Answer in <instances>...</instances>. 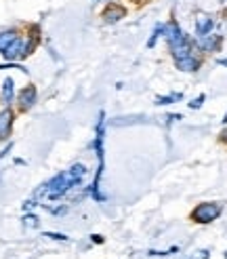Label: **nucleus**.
I'll return each mask as SVG.
<instances>
[{"mask_svg": "<svg viewBox=\"0 0 227 259\" xmlns=\"http://www.w3.org/2000/svg\"><path fill=\"white\" fill-rule=\"evenodd\" d=\"M219 215H221V206L217 202H202V204L196 206L194 213H192L194 222H200V224H210Z\"/></svg>", "mask_w": 227, "mask_h": 259, "instance_id": "f03ea898", "label": "nucleus"}, {"mask_svg": "<svg viewBox=\"0 0 227 259\" xmlns=\"http://www.w3.org/2000/svg\"><path fill=\"white\" fill-rule=\"evenodd\" d=\"M171 51H173V57H175V59L187 57V55H192V42H189V40H187V36L183 34L179 40L171 45Z\"/></svg>", "mask_w": 227, "mask_h": 259, "instance_id": "7ed1b4c3", "label": "nucleus"}, {"mask_svg": "<svg viewBox=\"0 0 227 259\" xmlns=\"http://www.w3.org/2000/svg\"><path fill=\"white\" fill-rule=\"evenodd\" d=\"M13 91H15V82H13L11 78H7L5 84H3V99H5V103L13 101Z\"/></svg>", "mask_w": 227, "mask_h": 259, "instance_id": "ddd939ff", "label": "nucleus"}, {"mask_svg": "<svg viewBox=\"0 0 227 259\" xmlns=\"http://www.w3.org/2000/svg\"><path fill=\"white\" fill-rule=\"evenodd\" d=\"M30 53V51H28V47H25L21 40H19V38H17V40L15 42H13L7 51H5V59L7 61H15V59H21V57H25V55H28Z\"/></svg>", "mask_w": 227, "mask_h": 259, "instance_id": "20e7f679", "label": "nucleus"}, {"mask_svg": "<svg viewBox=\"0 0 227 259\" xmlns=\"http://www.w3.org/2000/svg\"><path fill=\"white\" fill-rule=\"evenodd\" d=\"M177 61V68L181 72H196L200 68V61L194 57V55H187V57H181V59H175Z\"/></svg>", "mask_w": 227, "mask_h": 259, "instance_id": "0eeeda50", "label": "nucleus"}, {"mask_svg": "<svg viewBox=\"0 0 227 259\" xmlns=\"http://www.w3.org/2000/svg\"><path fill=\"white\" fill-rule=\"evenodd\" d=\"M17 40V36H15V32H3L0 34V53H5V51Z\"/></svg>", "mask_w": 227, "mask_h": 259, "instance_id": "f8f14e48", "label": "nucleus"}, {"mask_svg": "<svg viewBox=\"0 0 227 259\" xmlns=\"http://www.w3.org/2000/svg\"><path fill=\"white\" fill-rule=\"evenodd\" d=\"M25 224L32 226V228H36V226H38V222H36V217H34V215H28V217H25Z\"/></svg>", "mask_w": 227, "mask_h": 259, "instance_id": "dca6fc26", "label": "nucleus"}, {"mask_svg": "<svg viewBox=\"0 0 227 259\" xmlns=\"http://www.w3.org/2000/svg\"><path fill=\"white\" fill-rule=\"evenodd\" d=\"M221 45V38L214 34H206V36H198V47L204 51H217V47Z\"/></svg>", "mask_w": 227, "mask_h": 259, "instance_id": "39448f33", "label": "nucleus"}, {"mask_svg": "<svg viewBox=\"0 0 227 259\" xmlns=\"http://www.w3.org/2000/svg\"><path fill=\"white\" fill-rule=\"evenodd\" d=\"M202 101H204V95H200L198 99H194L192 103H189V106H192V108H200V106H202Z\"/></svg>", "mask_w": 227, "mask_h": 259, "instance_id": "f3484780", "label": "nucleus"}, {"mask_svg": "<svg viewBox=\"0 0 227 259\" xmlns=\"http://www.w3.org/2000/svg\"><path fill=\"white\" fill-rule=\"evenodd\" d=\"M11 124H13V112L11 110H3L0 112V139L9 137Z\"/></svg>", "mask_w": 227, "mask_h": 259, "instance_id": "6e6552de", "label": "nucleus"}, {"mask_svg": "<svg viewBox=\"0 0 227 259\" xmlns=\"http://www.w3.org/2000/svg\"><path fill=\"white\" fill-rule=\"evenodd\" d=\"M36 101V89L34 87H25L19 95V103H21V110H28L30 106H34Z\"/></svg>", "mask_w": 227, "mask_h": 259, "instance_id": "1a4fd4ad", "label": "nucleus"}, {"mask_svg": "<svg viewBox=\"0 0 227 259\" xmlns=\"http://www.w3.org/2000/svg\"><path fill=\"white\" fill-rule=\"evenodd\" d=\"M181 95H171V97H158V103L162 106V103H173L175 99H179Z\"/></svg>", "mask_w": 227, "mask_h": 259, "instance_id": "4468645a", "label": "nucleus"}, {"mask_svg": "<svg viewBox=\"0 0 227 259\" xmlns=\"http://www.w3.org/2000/svg\"><path fill=\"white\" fill-rule=\"evenodd\" d=\"M164 36H166L168 45H173V42H177L183 36V32L179 30V25H177V23H168V25H164Z\"/></svg>", "mask_w": 227, "mask_h": 259, "instance_id": "9b49d317", "label": "nucleus"}, {"mask_svg": "<svg viewBox=\"0 0 227 259\" xmlns=\"http://www.w3.org/2000/svg\"><path fill=\"white\" fill-rule=\"evenodd\" d=\"M86 175V166L84 164H74L70 171H66V173H59L57 177H53L48 181V184H44V188L42 190H38V194H46L48 198H59V196H63L72 186H76L78 181H82V177Z\"/></svg>", "mask_w": 227, "mask_h": 259, "instance_id": "f257e3e1", "label": "nucleus"}, {"mask_svg": "<svg viewBox=\"0 0 227 259\" xmlns=\"http://www.w3.org/2000/svg\"><path fill=\"white\" fill-rule=\"evenodd\" d=\"M126 15V11L122 9V7H118V5H109L107 9H105V13H103V17H105V21H118V19H122Z\"/></svg>", "mask_w": 227, "mask_h": 259, "instance_id": "9d476101", "label": "nucleus"}, {"mask_svg": "<svg viewBox=\"0 0 227 259\" xmlns=\"http://www.w3.org/2000/svg\"><path fill=\"white\" fill-rule=\"evenodd\" d=\"M210 30H212V19L208 15H204V13H200V15L196 17V32H198V36H206V34H210Z\"/></svg>", "mask_w": 227, "mask_h": 259, "instance_id": "423d86ee", "label": "nucleus"}, {"mask_svg": "<svg viewBox=\"0 0 227 259\" xmlns=\"http://www.w3.org/2000/svg\"><path fill=\"white\" fill-rule=\"evenodd\" d=\"M44 236L48 238H53V240H68V236H63V234H55V232H46Z\"/></svg>", "mask_w": 227, "mask_h": 259, "instance_id": "2eb2a0df", "label": "nucleus"}]
</instances>
